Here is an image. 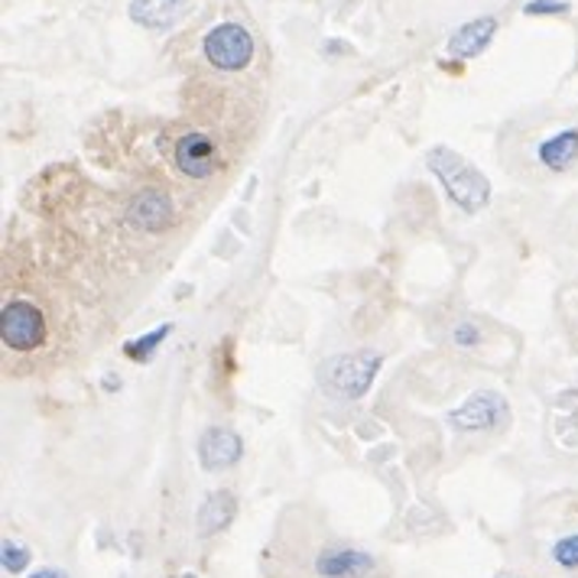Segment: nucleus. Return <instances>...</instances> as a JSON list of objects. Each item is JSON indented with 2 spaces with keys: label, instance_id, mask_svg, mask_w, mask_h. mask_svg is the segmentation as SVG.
Instances as JSON below:
<instances>
[{
  "label": "nucleus",
  "instance_id": "nucleus-1",
  "mask_svg": "<svg viewBox=\"0 0 578 578\" xmlns=\"http://www.w3.org/2000/svg\"><path fill=\"white\" fill-rule=\"evenodd\" d=\"M426 166L435 179L442 182V189L448 192V199L468 212V215H478L481 209H488L491 202V179L475 169L462 153L448 149V146H433L426 153Z\"/></svg>",
  "mask_w": 578,
  "mask_h": 578
},
{
  "label": "nucleus",
  "instance_id": "nucleus-7",
  "mask_svg": "<svg viewBox=\"0 0 578 578\" xmlns=\"http://www.w3.org/2000/svg\"><path fill=\"white\" fill-rule=\"evenodd\" d=\"M199 465L205 471H227L244 458V438L227 426H209L199 438Z\"/></svg>",
  "mask_w": 578,
  "mask_h": 578
},
{
  "label": "nucleus",
  "instance_id": "nucleus-4",
  "mask_svg": "<svg viewBox=\"0 0 578 578\" xmlns=\"http://www.w3.org/2000/svg\"><path fill=\"white\" fill-rule=\"evenodd\" d=\"M202 53L221 73H241L254 59V36L241 23H218L205 33Z\"/></svg>",
  "mask_w": 578,
  "mask_h": 578
},
{
  "label": "nucleus",
  "instance_id": "nucleus-2",
  "mask_svg": "<svg viewBox=\"0 0 578 578\" xmlns=\"http://www.w3.org/2000/svg\"><path fill=\"white\" fill-rule=\"evenodd\" d=\"M380 364H384L380 355L367 352V348L364 352H352V355H338V358L322 364V380L335 393H342L348 400H362V397H367V390L374 387Z\"/></svg>",
  "mask_w": 578,
  "mask_h": 578
},
{
  "label": "nucleus",
  "instance_id": "nucleus-10",
  "mask_svg": "<svg viewBox=\"0 0 578 578\" xmlns=\"http://www.w3.org/2000/svg\"><path fill=\"white\" fill-rule=\"evenodd\" d=\"M374 569V556L362 549H325L315 559V573L322 578H364Z\"/></svg>",
  "mask_w": 578,
  "mask_h": 578
},
{
  "label": "nucleus",
  "instance_id": "nucleus-12",
  "mask_svg": "<svg viewBox=\"0 0 578 578\" xmlns=\"http://www.w3.org/2000/svg\"><path fill=\"white\" fill-rule=\"evenodd\" d=\"M189 0H134L131 3V20L146 30H169L179 23V16L186 13Z\"/></svg>",
  "mask_w": 578,
  "mask_h": 578
},
{
  "label": "nucleus",
  "instance_id": "nucleus-19",
  "mask_svg": "<svg viewBox=\"0 0 578 578\" xmlns=\"http://www.w3.org/2000/svg\"><path fill=\"white\" fill-rule=\"evenodd\" d=\"M30 578H69V573L56 569V566H46V569H36Z\"/></svg>",
  "mask_w": 578,
  "mask_h": 578
},
{
  "label": "nucleus",
  "instance_id": "nucleus-14",
  "mask_svg": "<svg viewBox=\"0 0 578 578\" xmlns=\"http://www.w3.org/2000/svg\"><path fill=\"white\" fill-rule=\"evenodd\" d=\"M173 335V322H166V325H159V329H153V332H146L141 338H131L127 345H124V355L131 358L134 364H146L156 352H159V345L166 342Z\"/></svg>",
  "mask_w": 578,
  "mask_h": 578
},
{
  "label": "nucleus",
  "instance_id": "nucleus-15",
  "mask_svg": "<svg viewBox=\"0 0 578 578\" xmlns=\"http://www.w3.org/2000/svg\"><path fill=\"white\" fill-rule=\"evenodd\" d=\"M30 559H33V553H30L26 546H20V543H13V540H3V546H0V566H3L7 576L26 573V569H30Z\"/></svg>",
  "mask_w": 578,
  "mask_h": 578
},
{
  "label": "nucleus",
  "instance_id": "nucleus-20",
  "mask_svg": "<svg viewBox=\"0 0 578 578\" xmlns=\"http://www.w3.org/2000/svg\"><path fill=\"white\" fill-rule=\"evenodd\" d=\"M179 578H199V576H196V573H182V576H179Z\"/></svg>",
  "mask_w": 578,
  "mask_h": 578
},
{
  "label": "nucleus",
  "instance_id": "nucleus-17",
  "mask_svg": "<svg viewBox=\"0 0 578 578\" xmlns=\"http://www.w3.org/2000/svg\"><path fill=\"white\" fill-rule=\"evenodd\" d=\"M452 338H455V345H458V348H475V345L481 342V332L475 329V322H468V319H465V322H458V325H455Z\"/></svg>",
  "mask_w": 578,
  "mask_h": 578
},
{
  "label": "nucleus",
  "instance_id": "nucleus-8",
  "mask_svg": "<svg viewBox=\"0 0 578 578\" xmlns=\"http://www.w3.org/2000/svg\"><path fill=\"white\" fill-rule=\"evenodd\" d=\"M127 221H131L134 227H141V231H149V234L166 231L169 221H173V199H169L163 189H144V192L131 202Z\"/></svg>",
  "mask_w": 578,
  "mask_h": 578
},
{
  "label": "nucleus",
  "instance_id": "nucleus-16",
  "mask_svg": "<svg viewBox=\"0 0 578 578\" xmlns=\"http://www.w3.org/2000/svg\"><path fill=\"white\" fill-rule=\"evenodd\" d=\"M553 559H556L563 569H578V533L563 536V540L553 546Z\"/></svg>",
  "mask_w": 578,
  "mask_h": 578
},
{
  "label": "nucleus",
  "instance_id": "nucleus-5",
  "mask_svg": "<svg viewBox=\"0 0 578 578\" xmlns=\"http://www.w3.org/2000/svg\"><path fill=\"white\" fill-rule=\"evenodd\" d=\"M504 423H510V407L494 390H478L458 410L448 413V426L455 433H494Z\"/></svg>",
  "mask_w": 578,
  "mask_h": 578
},
{
  "label": "nucleus",
  "instance_id": "nucleus-6",
  "mask_svg": "<svg viewBox=\"0 0 578 578\" xmlns=\"http://www.w3.org/2000/svg\"><path fill=\"white\" fill-rule=\"evenodd\" d=\"M173 163L189 179H209L221 166L218 163V144L202 131H189L173 146Z\"/></svg>",
  "mask_w": 578,
  "mask_h": 578
},
{
  "label": "nucleus",
  "instance_id": "nucleus-18",
  "mask_svg": "<svg viewBox=\"0 0 578 578\" xmlns=\"http://www.w3.org/2000/svg\"><path fill=\"white\" fill-rule=\"evenodd\" d=\"M569 10V3L566 0H530L526 7H523V13L526 16H543V13H566Z\"/></svg>",
  "mask_w": 578,
  "mask_h": 578
},
{
  "label": "nucleus",
  "instance_id": "nucleus-11",
  "mask_svg": "<svg viewBox=\"0 0 578 578\" xmlns=\"http://www.w3.org/2000/svg\"><path fill=\"white\" fill-rule=\"evenodd\" d=\"M234 516H237V498L231 491H212L196 513V530L199 536H215L234 523Z\"/></svg>",
  "mask_w": 578,
  "mask_h": 578
},
{
  "label": "nucleus",
  "instance_id": "nucleus-9",
  "mask_svg": "<svg viewBox=\"0 0 578 578\" xmlns=\"http://www.w3.org/2000/svg\"><path fill=\"white\" fill-rule=\"evenodd\" d=\"M494 33H498V20L494 16H478V20L465 23L448 40V56L452 59H475V56H481L491 46Z\"/></svg>",
  "mask_w": 578,
  "mask_h": 578
},
{
  "label": "nucleus",
  "instance_id": "nucleus-3",
  "mask_svg": "<svg viewBox=\"0 0 578 578\" xmlns=\"http://www.w3.org/2000/svg\"><path fill=\"white\" fill-rule=\"evenodd\" d=\"M0 342L10 352H36L46 342L43 309L30 299H10L0 312Z\"/></svg>",
  "mask_w": 578,
  "mask_h": 578
},
{
  "label": "nucleus",
  "instance_id": "nucleus-13",
  "mask_svg": "<svg viewBox=\"0 0 578 578\" xmlns=\"http://www.w3.org/2000/svg\"><path fill=\"white\" fill-rule=\"evenodd\" d=\"M536 156H540V163L546 166V169H569L573 163L578 159V131H563V134H553V137H546L540 149H536Z\"/></svg>",
  "mask_w": 578,
  "mask_h": 578
}]
</instances>
